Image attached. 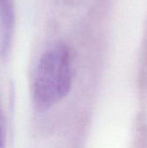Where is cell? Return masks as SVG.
I'll return each instance as SVG.
<instances>
[{
	"instance_id": "obj_1",
	"label": "cell",
	"mask_w": 147,
	"mask_h": 148,
	"mask_svg": "<svg viewBox=\"0 0 147 148\" xmlns=\"http://www.w3.org/2000/svg\"><path fill=\"white\" fill-rule=\"evenodd\" d=\"M72 86L68 48L58 44L42 54L33 84V103L37 112H45L65 98Z\"/></svg>"
},
{
	"instance_id": "obj_2",
	"label": "cell",
	"mask_w": 147,
	"mask_h": 148,
	"mask_svg": "<svg viewBox=\"0 0 147 148\" xmlns=\"http://www.w3.org/2000/svg\"><path fill=\"white\" fill-rule=\"evenodd\" d=\"M0 20L2 27L0 54L3 59H6L11 49L15 23V11L12 0L0 1Z\"/></svg>"
},
{
	"instance_id": "obj_3",
	"label": "cell",
	"mask_w": 147,
	"mask_h": 148,
	"mask_svg": "<svg viewBox=\"0 0 147 148\" xmlns=\"http://www.w3.org/2000/svg\"><path fill=\"white\" fill-rule=\"evenodd\" d=\"M0 1H1V0H0Z\"/></svg>"
}]
</instances>
